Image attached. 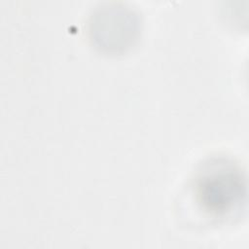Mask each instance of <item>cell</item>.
Listing matches in <instances>:
<instances>
[{"label":"cell","instance_id":"obj_1","mask_svg":"<svg viewBox=\"0 0 249 249\" xmlns=\"http://www.w3.org/2000/svg\"><path fill=\"white\" fill-rule=\"evenodd\" d=\"M194 187L196 202L212 218H231L245 202L244 174L236 163L225 159L204 163L196 174Z\"/></svg>","mask_w":249,"mask_h":249}]
</instances>
